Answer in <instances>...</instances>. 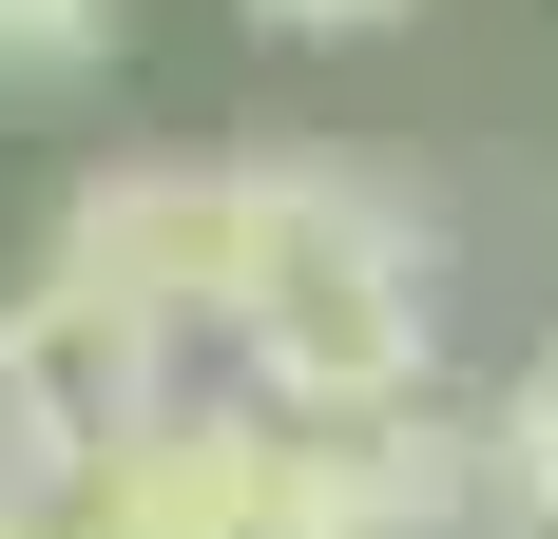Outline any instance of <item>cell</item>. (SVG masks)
Masks as SVG:
<instances>
[{
  "label": "cell",
  "instance_id": "1",
  "mask_svg": "<svg viewBox=\"0 0 558 539\" xmlns=\"http://www.w3.org/2000/svg\"><path fill=\"white\" fill-rule=\"evenodd\" d=\"M270 424H386L444 367V231L328 155H270V289L231 327Z\"/></svg>",
  "mask_w": 558,
  "mask_h": 539
},
{
  "label": "cell",
  "instance_id": "6",
  "mask_svg": "<svg viewBox=\"0 0 558 539\" xmlns=\"http://www.w3.org/2000/svg\"><path fill=\"white\" fill-rule=\"evenodd\" d=\"M116 39H135V0H0V97H77V77H116Z\"/></svg>",
  "mask_w": 558,
  "mask_h": 539
},
{
  "label": "cell",
  "instance_id": "3",
  "mask_svg": "<svg viewBox=\"0 0 558 539\" xmlns=\"http://www.w3.org/2000/svg\"><path fill=\"white\" fill-rule=\"evenodd\" d=\"M193 385H173V327L135 289H97L77 251H39L0 289V463H39V482H97L135 424H173Z\"/></svg>",
  "mask_w": 558,
  "mask_h": 539
},
{
  "label": "cell",
  "instance_id": "9",
  "mask_svg": "<svg viewBox=\"0 0 558 539\" xmlns=\"http://www.w3.org/2000/svg\"><path fill=\"white\" fill-rule=\"evenodd\" d=\"M0 539H77V501H58L39 463H0Z\"/></svg>",
  "mask_w": 558,
  "mask_h": 539
},
{
  "label": "cell",
  "instance_id": "2",
  "mask_svg": "<svg viewBox=\"0 0 558 539\" xmlns=\"http://www.w3.org/2000/svg\"><path fill=\"white\" fill-rule=\"evenodd\" d=\"M58 251L97 289H135L173 347H231L270 289V155H116L58 193Z\"/></svg>",
  "mask_w": 558,
  "mask_h": 539
},
{
  "label": "cell",
  "instance_id": "5",
  "mask_svg": "<svg viewBox=\"0 0 558 539\" xmlns=\"http://www.w3.org/2000/svg\"><path fill=\"white\" fill-rule=\"evenodd\" d=\"M77 501V539H270V405L251 385H193L173 424H135Z\"/></svg>",
  "mask_w": 558,
  "mask_h": 539
},
{
  "label": "cell",
  "instance_id": "7",
  "mask_svg": "<svg viewBox=\"0 0 558 539\" xmlns=\"http://www.w3.org/2000/svg\"><path fill=\"white\" fill-rule=\"evenodd\" d=\"M482 463H501V501H539V482H558V347H520V385L482 405Z\"/></svg>",
  "mask_w": 558,
  "mask_h": 539
},
{
  "label": "cell",
  "instance_id": "8",
  "mask_svg": "<svg viewBox=\"0 0 558 539\" xmlns=\"http://www.w3.org/2000/svg\"><path fill=\"white\" fill-rule=\"evenodd\" d=\"M270 39H386V20H424V0H251Z\"/></svg>",
  "mask_w": 558,
  "mask_h": 539
},
{
  "label": "cell",
  "instance_id": "10",
  "mask_svg": "<svg viewBox=\"0 0 558 539\" xmlns=\"http://www.w3.org/2000/svg\"><path fill=\"white\" fill-rule=\"evenodd\" d=\"M482 539H558V482H539V501H501V520H482Z\"/></svg>",
  "mask_w": 558,
  "mask_h": 539
},
{
  "label": "cell",
  "instance_id": "4",
  "mask_svg": "<svg viewBox=\"0 0 558 539\" xmlns=\"http://www.w3.org/2000/svg\"><path fill=\"white\" fill-rule=\"evenodd\" d=\"M501 520V463L444 405H386V424H270V539H482Z\"/></svg>",
  "mask_w": 558,
  "mask_h": 539
}]
</instances>
